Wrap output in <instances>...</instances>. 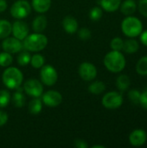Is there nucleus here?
<instances>
[{
    "instance_id": "obj_1",
    "label": "nucleus",
    "mask_w": 147,
    "mask_h": 148,
    "mask_svg": "<svg viewBox=\"0 0 147 148\" xmlns=\"http://www.w3.org/2000/svg\"><path fill=\"white\" fill-rule=\"evenodd\" d=\"M104 64L109 71L118 73L124 69L126 66V60L122 53L113 50L106 55L104 58Z\"/></svg>"
},
{
    "instance_id": "obj_2",
    "label": "nucleus",
    "mask_w": 147,
    "mask_h": 148,
    "mask_svg": "<svg viewBox=\"0 0 147 148\" xmlns=\"http://www.w3.org/2000/svg\"><path fill=\"white\" fill-rule=\"evenodd\" d=\"M48 44V38L46 36L41 33H34L28 35L23 39V47L26 50L29 51H40L42 50Z\"/></svg>"
},
{
    "instance_id": "obj_3",
    "label": "nucleus",
    "mask_w": 147,
    "mask_h": 148,
    "mask_svg": "<svg viewBox=\"0 0 147 148\" xmlns=\"http://www.w3.org/2000/svg\"><path fill=\"white\" fill-rule=\"evenodd\" d=\"M2 79L3 84L8 88L16 89L21 86L23 82V75L18 69L14 67H10L6 69L3 73Z\"/></svg>"
},
{
    "instance_id": "obj_4",
    "label": "nucleus",
    "mask_w": 147,
    "mask_h": 148,
    "mask_svg": "<svg viewBox=\"0 0 147 148\" xmlns=\"http://www.w3.org/2000/svg\"><path fill=\"white\" fill-rule=\"evenodd\" d=\"M121 29L126 36L135 37L141 34L143 30V25L139 18L134 16H128L122 21Z\"/></svg>"
},
{
    "instance_id": "obj_5",
    "label": "nucleus",
    "mask_w": 147,
    "mask_h": 148,
    "mask_svg": "<svg viewBox=\"0 0 147 148\" xmlns=\"http://www.w3.org/2000/svg\"><path fill=\"white\" fill-rule=\"evenodd\" d=\"M30 10L31 7L28 1L18 0L12 4L10 8V14L14 18L23 19L29 15Z\"/></svg>"
},
{
    "instance_id": "obj_6",
    "label": "nucleus",
    "mask_w": 147,
    "mask_h": 148,
    "mask_svg": "<svg viewBox=\"0 0 147 148\" xmlns=\"http://www.w3.org/2000/svg\"><path fill=\"white\" fill-rule=\"evenodd\" d=\"M123 103V98L121 94L113 91L106 94L102 98V105L108 109L119 108Z\"/></svg>"
},
{
    "instance_id": "obj_7",
    "label": "nucleus",
    "mask_w": 147,
    "mask_h": 148,
    "mask_svg": "<svg viewBox=\"0 0 147 148\" xmlns=\"http://www.w3.org/2000/svg\"><path fill=\"white\" fill-rule=\"evenodd\" d=\"M40 77L43 84L47 86H53L58 79L56 69L51 65H45L42 67Z\"/></svg>"
},
{
    "instance_id": "obj_8",
    "label": "nucleus",
    "mask_w": 147,
    "mask_h": 148,
    "mask_svg": "<svg viewBox=\"0 0 147 148\" xmlns=\"http://www.w3.org/2000/svg\"><path fill=\"white\" fill-rule=\"evenodd\" d=\"M23 89L25 93L32 97H40L43 92L42 84L36 79H29L24 82Z\"/></svg>"
},
{
    "instance_id": "obj_9",
    "label": "nucleus",
    "mask_w": 147,
    "mask_h": 148,
    "mask_svg": "<svg viewBox=\"0 0 147 148\" xmlns=\"http://www.w3.org/2000/svg\"><path fill=\"white\" fill-rule=\"evenodd\" d=\"M79 75L82 80L90 82L97 75V69L95 66L90 62H83L79 67Z\"/></svg>"
},
{
    "instance_id": "obj_10",
    "label": "nucleus",
    "mask_w": 147,
    "mask_h": 148,
    "mask_svg": "<svg viewBox=\"0 0 147 148\" xmlns=\"http://www.w3.org/2000/svg\"><path fill=\"white\" fill-rule=\"evenodd\" d=\"M2 47L5 52H8L10 54H14L21 51L23 45L21 40L16 37H8L3 40L2 43Z\"/></svg>"
},
{
    "instance_id": "obj_11",
    "label": "nucleus",
    "mask_w": 147,
    "mask_h": 148,
    "mask_svg": "<svg viewBox=\"0 0 147 148\" xmlns=\"http://www.w3.org/2000/svg\"><path fill=\"white\" fill-rule=\"evenodd\" d=\"M43 103L50 108H55L59 106L62 101V95L55 90H49L42 95Z\"/></svg>"
},
{
    "instance_id": "obj_12",
    "label": "nucleus",
    "mask_w": 147,
    "mask_h": 148,
    "mask_svg": "<svg viewBox=\"0 0 147 148\" xmlns=\"http://www.w3.org/2000/svg\"><path fill=\"white\" fill-rule=\"evenodd\" d=\"M11 32L13 33L14 37L19 40H23L29 35V27L24 22L16 21L12 25Z\"/></svg>"
},
{
    "instance_id": "obj_13",
    "label": "nucleus",
    "mask_w": 147,
    "mask_h": 148,
    "mask_svg": "<svg viewBox=\"0 0 147 148\" xmlns=\"http://www.w3.org/2000/svg\"><path fill=\"white\" fill-rule=\"evenodd\" d=\"M147 139L146 133L142 129H136L129 136L130 143L134 147H140L146 143Z\"/></svg>"
},
{
    "instance_id": "obj_14",
    "label": "nucleus",
    "mask_w": 147,
    "mask_h": 148,
    "mask_svg": "<svg viewBox=\"0 0 147 148\" xmlns=\"http://www.w3.org/2000/svg\"><path fill=\"white\" fill-rule=\"evenodd\" d=\"M62 26L67 33L74 34L78 29V22L75 17L71 16H67L62 21Z\"/></svg>"
},
{
    "instance_id": "obj_15",
    "label": "nucleus",
    "mask_w": 147,
    "mask_h": 148,
    "mask_svg": "<svg viewBox=\"0 0 147 148\" xmlns=\"http://www.w3.org/2000/svg\"><path fill=\"white\" fill-rule=\"evenodd\" d=\"M32 6L36 12L44 13L51 6V0H32Z\"/></svg>"
},
{
    "instance_id": "obj_16",
    "label": "nucleus",
    "mask_w": 147,
    "mask_h": 148,
    "mask_svg": "<svg viewBox=\"0 0 147 148\" xmlns=\"http://www.w3.org/2000/svg\"><path fill=\"white\" fill-rule=\"evenodd\" d=\"M121 4V0H101V5L107 12L116 11Z\"/></svg>"
},
{
    "instance_id": "obj_17",
    "label": "nucleus",
    "mask_w": 147,
    "mask_h": 148,
    "mask_svg": "<svg viewBox=\"0 0 147 148\" xmlns=\"http://www.w3.org/2000/svg\"><path fill=\"white\" fill-rule=\"evenodd\" d=\"M47 23V18L44 16H38L34 19L32 23L33 29L37 33H41L46 29Z\"/></svg>"
},
{
    "instance_id": "obj_18",
    "label": "nucleus",
    "mask_w": 147,
    "mask_h": 148,
    "mask_svg": "<svg viewBox=\"0 0 147 148\" xmlns=\"http://www.w3.org/2000/svg\"><path fill=\"white\" fill-rule=\"evenodd\" d=\"M136 3L134 0H126L122 3L120 6V10L123 14L126 16H130L136 11Z\"/></svg>"
},
{
    "instance_id": "obj_19",
    "label": "nucleus",
    "mask_w": 147,
    "mask_h": 148,
    "mask_svg": "<svg viewBox=\"0 0 147 148\" xmlns=\"http://www.w3.org/2000/svg\"><path fill=\"white\" fill-rule=\"evenodd\" d=\"M139 48V43H138V42L136 40L129 39V40H126V42H124L122 49H124V51L126 53L133 54V53L138 51Z\"/></svg>"
},
{
    "instance_id": "obj_20",
    "label": "nucleus",
    "mask_w": 147,
    "mask_h": 148,
    "mask_svg": "<svg viewBox=\"0 0 147 148\" xmlns=\"http://www.w3.org/2000/svg\"><path fill=\"white\" fill-rule=\"evenodd\" d=\"M12 25L7 20H0V39L8 37L11 33Z\"/></svg>"
},
{
    "instance_id": "obj_21",
    "label": "nucleus",
    "mask_w": 147,
    "mask_h": 148,
    "mask_svg": "<svg viewBox=\"0 0 147 148\" xmlns=\"http://www.w3.org/2000/svg\"><path fill=\"white\" fill-rule=\"evenodd\" d=\"M10 101H12V104L16 108H23L25 104V96L22 93V91H16L13 94L12 97L10 98Z\"/></svg>"
},
{
    "instance_id": "obj_22",
    "label": "nucleus",
    "mask_w": 147,
    "mask_h": 148,
    "mask_svg": "<svg viewBox=\"0 0 147 148\" xmlns=\"http://www.w3.org/2000/svg\"><path fill=\"white\" fill-rule=\"evenodd\" d=\"M42 102L40 99L37 97L30 101L29 103V111L31 114H38L42 111Z\"/></svg>"
},
{
    "instance_id": "obj_23",
    "label": "nucleus",
    "mask_w": 147,
    "mask_h": 148,
    "mask_svg": "<svg viewBox=\"0 0 147 148\" xmlns=\"http://www.w3.org/2000/svg\"><path fill=\"white\" fill-rule=\"evenodd\" d=\"M130 78L126 75H121L117 78L116 85L120 91H126L130 86Z\"/></svg>"
},
{
    "instance_id": "obj_24",
    "label": "nucleus",
    "mask_w": 147,
    "mask_h": 148,
    "mask_svg": "<svg viewBox=\"0 0 147 148\" xmlns=\"http://www.w3.org/2000/svg\"><path fill=\"white\" fill-rule=\"evenodd\" d=\"M105 89H106L105 83L102 82H100V81L93 82L88 88L89 92L93 95H101V93H103L105 91Z\"/></svg>"
},
{
    "instance_id": "obj_25",
    "label": "nucleus",
    "mask_w": 147,
    "mask_h": 148,
    "mask_svg": "<svg viewBox=\"0 0 147 148\" xmlns=\"http://www.w3.org/2000/svg\"><path fill=\"white\" fill-rule=\"evenodd\" d=\"M136 71L141 75H147V56L142 57L136 65Z\"/></svg>"
},
{
    "instance_id": "obj_26",
    "label": "nucleus",
    "mask_w": 147,
    "mask_h": 148,
    "mask_svg": "<svg viewBox=\"0 0 147 148\" xmlns=\"http://www.w3.org/2000/svg\"><path fill=\"white\" fill-rule=\"evenodd\" d=\"M30 59H31L30 54L28 51L24 50L22 51L17 56V62L20 66H26L30 62Z\"/></svg>"
},
{
    "instance_id": "obj_27",
    "label": "nucleus",
    "mask_w": 147,
    "mask_h": 148,
    "mask_svg": "<svg viewBox=\"0 0 147 148\" xmlns=\"http://www.w3.org/2000/svg\"><path fill=\"white\" fill-rule=\"evenodd\" d=\"M44 57L42 55L36 54L35 56H33L30 59V63L32 65L33 68L35 69H40L44 65Z\"/></svg>"
},
{
    "instance_id": "obj_28",
    "label": "nucleus",
    "mask_w": 147,
    "mask_h": 148,
    "mask_svg": "<svg viewBox=\"0 0 147 148\" xmlns=\"http://www.w3.org/2000/svg\"><path fill=\"white\" fill-rule=\"evenodd\" d=\"M13 58L11 55L8 52L0 53V66L1 67H9L12 63Z\"/></svg>"
},
{
    "instance_id": "obj_29",
    "label": "nucleus",
    "mask_w": 147,
    "mask_h": 148,
    "mask_svg": "<svg viewBox=\"0 0 147 148\" xmlns=\"http://www.w3.org/2000/svg\"><path fill=\"white\" fill-rule=\"evenodd\" d=\"M10 95L7 90H0V108L7 107L10 101Z\"/></svg>"
},
{
    "instance_id": "obj_30",
    "label": "nucleus",
    "mask_w": 147,
    "mask_h": 148,
    "mask_svg": "<svg viewBox=\"0 0 147 148\" xmlns=\"http://www.w3.org/2000/svg\"><path fill=\"white\" fill-rule=\"evenodd\" d=\"M123 44H124V41L120 38V37H115L111 41V48L113 50H116V51H120L123 49Z\"/></svg>"
},
{
    "instance_id": "obj_31",
    "label": "nucleus",
    "mask_w": 147,
    "mask_h": 148,
    "mask_svg": "<svg viewBox=\"0 0 147 148\" xmlns=\"http://www.w3.org/2000/svg\"><path fill=\"white\" fill-rule=\"evenodd\" d=\"M102 16V10L100 7H94L89 13V17L94 21H98Z\"/></svg>"
},
{
    "instance_id": "obj_32",
    "label": "nucleus",
    "mask_w": 147,
    "mask_h": 148,
    "mask_svg": "<svg viewBox=\"0 0 147 148\" xmlns=\"http://www.w3.org/2000/svg\"><path fill=\"white\" fill-rule=\"evenodd\" d=\"M140 95H141V93L136 89H133L128 93V97L133 104H139Z\"/></svg>"
},
{
    "instance_id": "obj_33",
    "label": "nucleus",
    "mask_w": 147,
    "mask_h": 148,
    "mask_svg": "<svg viewBox=\"0 0 147 148\" xmlns=\"http://www.w3.org/2000/svg\"><path fill=\"white\" fill-rule=\"evenodd\" d=\"M78 35L81 40H88L91 37V31L88 28H82L79 30Z\"/></svg>"
},
{
    "instance_id": "obj_34",
    "label": "nucleus",
    "mask_w": 147,
    "mask_h": 148,
    "mask_svg": "<svg viewBox=\"0 0 147 148\" xmlns=\"http://www.w3.org/2000/svg\"><path fill=\"white\" fill-rule=\"evenodd\" d=\"M139 10L144 16L147 17V0H139Z\"/></svg>"
},
{
    "instance_id": "obj_35",
    "label": "nucleus",
    "mask_w": 147,
    "mask_h": 148,
    "mask_svg": "<svg viewBox=\"0 0 147 148\" xmlns=\"http://www.w3.org/2000/svg\"><path fill=\"white\" fill-rule=\"evenodd\" d=\"M139 104L145 108L147 109V91L144 92L140 95V100H139Z\"/></svg>"
},
{
    "instance_id": "obj_36",
    "label": "nucleus",
    "mask_w": 147,
    "mask_h": 148,
    "mask_svg": "<svg viewBox=\"0 0 147 148\" xmlns=\"http://www.w3.org/2000/svg\"><path fill=\"white\" fill-rule=\"evenodd\" d=\"M8 121V115L5 112L0 111V127L3 126Z\"/></svg>"
},
{
    "instance_id": "obj_37",
    "label": "nucleus",
    "mask_w": 147,
    "mask_h": 148,
    "mask_svg": "<svg viewBox=\"0 0 147 148\" xmlns=\"http://www.w3.org/2000/svg\"><path fill=\"white\" fill-rule=\"evenodd\" d=\"M75 147L78 148H87L88 147V145L87 144V142L85 140H75Z\"/></svg>"
},
{
    "instance_id": "obj_38",
    "label": "nucleus",
    "mask_w": 147,
    "mask_h": 148,
    "mask_svg": "<svg viewBox=\"0 0 147 148\" xmlns=\"http://www.w3.org/2000/svg\"><path fill=\"white\" fill-rule=\"evenodd\" d=\"M140 41L145 46L147 47V30H145L144 32H141V34H140Z\"/></svg>"
},
{
    "instance_id": "obj_39",
    "label": "nucleus",
    "mask_w": 147,
    "mask_h": 148,
    "mask_svg": "<svg viewBox=\"0 0 147 148\" xmlns=\"http://www.w3.org/2000/svg\"><path fill=\"white\" fill-rule=\"evenodd\" d=\"M7 9V3L5 0H0V12H3Z\"/></svg>"
},
{
    "instance_id": "obj_40",
    "label": "nucleus",
    "mask_w": 147,
    "mask_h": 148,
    "mask_svg": "<svg viewBox=\"0 0 147 148\" xmlns=\"http://www.w3.org/2000/svg\"><path fill=\"white\" fill-rule=\"evenodd\" d=\"M93 148H105L104 146H100V145H98V146H94Z\"/></svg>"
}]
</instances>
